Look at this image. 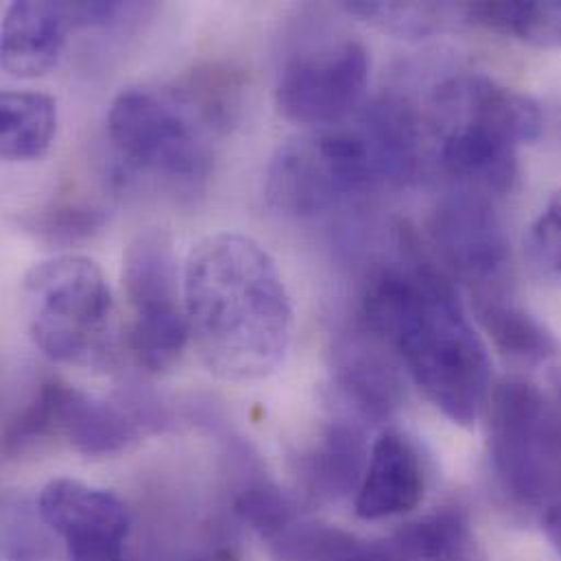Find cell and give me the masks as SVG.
Segmentation results:
<instances>
[{"instance_id": "6da1fadb", "label": "cell", "mask_w": 561, "mask_h": 561, "mask_svg": "<svg viewBox=\"0 0 561 561\" xmlns=\"http://www.w3.org/2000/svg\"><path fill=\"white\" fill-rule=\"evenodd\" d=\"M184 306L204 365L230 382L278 371L293 339V306L274 256L256 239L219 232L188 254Z\"/></svg>"}, {"instance_id": "7a4b0ae2", "label": "cell", "mask_w": 561, "mask_h": 561, "mask_svg": "<svg viewBox=\"0 0 561 561\" xmlns=\"http://www.w3.org/2000/svg\"><path fill=\"white\" fill-rule=\"evenodd\" d=\"M363 328L396 350L428 402L472 426L490 396L488 347L455 286L431 267H391L360 299Z\"/></svg>"}, {"instance_id": "3957f363", "label": "cell", "mask_w": 561, "mask_h": 561, "mask_svg": "<svg viewBox=\"0 0 561 561\" xmlns=\"http://www.w3.org/2000/svg\"><path fill=\"white\" fill-rule=\"evenodd\" d=\"M442 169L479 193H507L518 149L542 131L540 105L488 75H459L435 90L428 116Z\"/></svg>"}, {"instance_id": "277c9868", "label": "cell", "mask_w": 561, "mask_h": 561, "mask_svg": "<svg viewBox=\"0 0 561 561\" xmlns=\"http://www.w3.org/2000/svg\"><path fill=\"white\" fill-rule=\"evenodd\" d=\"M127 88L107 110V138L118 178H149L164 188L193 193L215 164L213 136L230 121L199 90Z\"/></svg>"}, {"instance_id": "5b68a950", "label": "cell", "mask_w": 561, "mask_h": 561, "mask_svg": "<svg viewBox=\"0 0 561 561\" xmlns=\"http://www.w3.org/2000/svg\"><path fill=\"white\" fill-rule=\"evenodd\" d=\"M26 325L37 350L59 365L110 369L121 332L112 288L85 256H57L35 265L22 284Z\"/></svg>"}, {"instance_id": "8992f818", "label": "cell", "mask_w": 561, "mask_h": 561, "mask_svg": "<svg viewBox=\"0 0 561 561\" xmlns=\"http://www.w3.org/2000/svg\"><path fill=\"white\" fill-rule=\"evenodd\" d=\"M382 180L380 158L360 127L312 131L278 147L267 164L265 199L282 217L312 219Z\"/></svg>"}, {"instance_id": "52a82bcc", "label": "cell", "mask_w": 561, "mask_h": 561, "mask_svg": "<svg viewBox=\"0 0 561 561\" xmlns=\"http://www.w3.org/2000/svg\"><path fill=\"white\" fill-rule=\"evenodd\" d=\"M490 457L520 503L561 496V371L549 387L525 378L496 385L490 400Z\"/></svg>"}, {"instance_id": "ba28073f", "label": "cell", "mask_w": 561, "mask_h": 561, "mask_svg": "<svg viewBox=\"0 0 561 561\" xmlns=\"http://www.w3.org/2000/svg\"><path fill=\"white\" fill-rule=\"evenodd\" d=\"M123 286L131 310L127 345L147 371L171 369L188 339L184 278L171 239L162 230L138 234L123 256Z\"/></svg>"}, {"instance_id": "9c48e42d", "label": "cell", "mask_w": 561, "mask_h": 561, "mask_svg": "<svg viewBox=\"0 0 561 561\" xmlns=\"http://www.w3.org/2000/svg\"><path fill=\"white\" fill-rule=\"evenodd\" d=\"M369 53L356 37L325 39L295 50L280 68L276 103L284 118L330 127L354 114L369 83Z\"/></svg>"}, {"instance_id": "30bf717a", "label": "cell", "mask_w": 561, "mask_h": 561, "mask_svg": "<svg viewBox=\"0 0 561 561\" xmlns=\"http://www.w3.org/2000/svg\"><path fill=\"white\" fill-rule=\"evenodd\" d=\"M37 516L64 542L68 561L127 558L131 514L110 490L77 479H55L39 492Z\"/></svg>"}, {"instance_id": "8fae6325", "label": "cell", "mask_w": 561, "mask_h": 561, "mask_svg": "<svg viewBox=\"0 0 561 561\" xmlns=\"http://www.w3.org/2000/svg\"><path fill=\"white\" fill-rule=\"evenodd\" d=\"M431 234L446 263L474 288V297L505 290L510 245L483 193L461 188L446 197L433 213Z\"/></svg>"}, {"instance_id": "7c38bea8", "label": "cell", "mask_w": 561, "mask_h": 561, "mask_svg": "<svg viewBox=\"0 0 561 561\" xmlns=\"http://www.w3.org/2000/svg\"><path fill=\"white\" fill-rule=\"evenodd\" d=\"M48 435L85 457H107L138 442V422L121 407L59 380H44Z\"/></svg>"}, {"instance_id": "4fadbf2b", "label": "cell", "mask_w": 561, "mask_h": 561, "mask_svg": "<svg viewBox=\"0 0 561 561\" xmlns=\"http://www.w3.org/2000/svg\"><path fill=\"white\" fill-rule=\"evenodd\" d=\"M426 492V472L415 444L400 431L387 428L371 444L365 477L354 510L363 520H385L413 512Z\"/></svg>"}, {"instance_id": "5bb4252c", "label": "cell", "mask_w": 561, "mask_h": 561, "mask_svg": "<svg viewBox=\"0 0 561 561\" xmlns=\"http://www.w3.org/2000/svg\"><path fill=\"white\" fill-rule=\"evenodd\" d=\"M72 28L68 2H11L0 31L2 68L20 79L46 75L57 66Z\"/></svg>"}, {"instance_id": "9a60e30c", "label": "cell", "mask_w": 561, "mask_h": 561, "mask_svg": "<svg viewBox=\"0 0 561 561\" xmlns=\"http://www.w3.org/2000/svg\"><path fill=\"white\" fill-rule=\"evenodd\" d=\"M369 450L356 422H332L299 459L308 490L328 501L356 494L367 470Z\"/></svg>"}, {"instance_id": "2e32d148", "label": "cell", "mask_w": 561, "mask_h": 561, "mask_svg": "<svg viewBox=\"0 0 561 561\" xmlns=\"http://www.w3.org/2000/svg\"><path fill=\"white\" fill-rule=\"evenodd\" d=\"M336 382L345 400L365 420H382L400 398V385L393 369L374 345L363 339H350L336 354Z\"/></svg>"}, {"instance_id": "e0dca14e", "label": "cell", "mask_w": 561, "mask_h": 561, "mask_svg": "<svg viewBox=\"0 0 561 561\" xmlns=\"http://www.w3.org/2000/svg\"><path fill=\"white\" fill-rule=\"evenodd\" d=\"M57 134V103L35 90H7L0 99V153L9 162L46 156Z\"/></svg>"}, {"instance_id": "ac0fdd59", "label": "cell", "mask_w": 561, "mask_h": 561, "mask_svg": "<svg viewBox=\"0 0 561 561\" xmlns=\"http://www.w3.org/2000/svg\"><path fill=\"white\" fill-rule=\"evenodd\" d=\"M474 310L494 343L514 358L531 365L547 363L560 354L556 336L507 293L474 297Z\"/></svg>"}, {"instance_id": "d6986e66", "label": "cell", "mask_w": 561, "mask_h": 561, "mask_svg": "<svg viewBox=\"0 0 561 561\" xmlns=\"http://www.w3.org/2000/svg\"><path fill=\"white\" fill-rule=\"evenodd\" d=\"M466 20L536 48H561V2H470Z\"/></svg>"}, {"instance_id": "ffe728a7", "label": "cell", "mask_w": 561, "mask_h": 561, "mask_svg": "<svg viewBox=\"0 0 561 561\" xmlns=\"http://www.w3.org/2000/svg\"><path fill=\"white\" fill-rule=\"evenodd\" d=\"M389 542L402 561H461L472 536L463 512L439 510L404 525Z\"/></svg>"}, {"instance_id": "44dd1931", "label": "cell", "mask_w": 561, "mask_h": 561, "mask_svg": "<svg viewBox=\"0 0 561 561\" xmlns=\"http://www.w3.org/2000/svg\"><path fill=\"white\" fill-rule=\"evenodd\" d=\"M343 9L398 37H426L466 18V4L448 2H345Z\"/></svg>"}, {"instance_id": "7402d4cb", "label": "cell", "mask_w": 561, "mask_h": 561, "mask_svg": "<svg viewBox=\"0 0 561 561\" xmlns=\"http://www.w3.org/2000/svg\"><path fill=\"white\" fill-rule=\"evenodd\" d=\"M234 512L243 525L278 549L301 523L295 505L263 477H252L241 485L234 499Z\"/></svg>"}, {"instance_id": "603a6c76", "label": "cell", "mask_w": 561, "mask_h": 561, "mask_svg": "<svg viewBox=\"0 0 561 561\" xmlns=\"http://www.w3.org/2000/svg\"><path fill=\"white\" fill-rule=\"evenodd\" d=\"M525 252L542 278L561 284V188L549 197L529 226Z\"/></svg>"}, {"instance_id": "cb8c5ba5", "label": "cell", "mask_w": 561, "mask_h": 561, "mask_svg": "<svg viewBox=\"0 0 561 561\" xmlns=\"http://www.w3.org/2000/svg\"><path fill=\"white\" fill-rule=\"evenodd\" d=\"M105 226V210L92 204H57L31 219L28 228L50 241H77Z\"/></svg>"}, {"instance_id": "d4e9b609", "label": "cell", "mask_w": 561, "mask_h": 561, "mask_svg": "<svg viewBox=\"0 0 561 561\" xmlns=\"http://www.w3.org/2000/svg\"><path fill=\"white\" fill-rule=\"evenodd\" d=\"M545 531H547L549 540L553 542V547L560 551L561 556V501L547 512V516H545Z\"/></svg>"}, {"instance_id": "484cf974", "label": "cell", "mask_w": 561, "mask_h": 561, "mask_svg": "<svg viewBox=\"0 0 561 561\" xmlns=\"http://www.w3.org/2000/svg\"><path fill=\"white\" fill-rule=\"evenodd\" d=\"M186 561H237L234 553L228 549H217V551H206L199 556H193L191 560Z\"/></svg>"}]
</instances>
